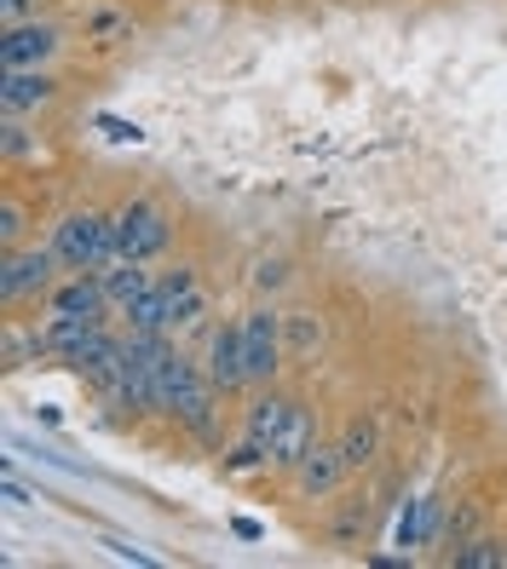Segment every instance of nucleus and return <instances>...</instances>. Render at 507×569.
<instances>
[{
	"mask_svg": "<svg viewBox=\"0 0 507 569\" xmlns=\"http://www.w3.org/2000/svg\"><path fill=\"white\" fill-rule=\"evenodd\" d=\"M53 248H58V265H69V271H105L110 259H121L116 219H105V214H69L58 225Z\"/></svg>",
	"mask_w": 507,
	"mask_h": 569,
	"instance_id": "nucleus-1",
	"label": "nucleus"
},
{
	"mask_svg": "<svg viewBox=\"0 0 507 569\" xmlns=\"http://www.w3.org/2000/svg\"><path fill=\"white\" fill-rule=\"evenodd\" d=\"M116 248L127 259H157L168 248V214L157 201H127L116 214Z\"/></svg>",
	"mask_w": 507,
	"mask_h": 569,
	"instance_id": "nucleus-2",
	"label": "nucleus"
},
{
	"mask_svg": "<svg viewBox=\"0 0 507 569\" xmlns=\"http://www.w3.org/2000/svg\"><path fill=\"white\" fill-rule=\"evenodd\" d=\"M242 362H248V385H266L283 362V322L271 310H254L242 317Z\"/></svg>",
	"mask_w": 507,
	"mask_h": 569,
	"instance_id": "nucleus-3",
	"label": "nucleus"
},
{
	"mask_svg": "<svg viewBox=\"0 0 507 569\" xmlns=\"http://www.w3.org/2000/svg\"><path fill=\"white\" fill-rule=\"evenodd\" d=\"M53 52H58L53 23H12L7 41H0V64H7V69H41Z\"/></svg>",
	"mask_w": 507,
	"mask_h": 569,
	"instance_id": "nucleus-4",
	"label": "nucleus"
},
{
	"mask_svg": "<svg viewBox=\"0 0 507 569\" xmlns=\"http://www.w3.org/2000/svg\"><path fill=\"white\" fill-rule=\"evenodd\" d=\"M53 265H58V248H30V253H12L7 271H0V294L7 299H30L53 282Z\"/></svg>",
	"mask_w": 507,
	"mask_h": 569,
	"instance_id": "nucleus-5",
	"label": "nucleus"
},
{
	"mask_svg": "<svg viewBox=\"0 0 507 569\" xmlns=\"http://www.w3.org/2000/svg\"><path fill=\"white\" fill-rule=\"evenodd\" d=\"M110 294H105V276L98 271H75L64 288L53 294V317H87V322H105Z\"/></svg>",
	"mask_w": 507,
	"mask_h": 569,
	"instance_id": "nucleus-6",
	"label": "nucleus"
},
{
	"mask_svg": "<svg viewBox=\"0 0 507 569\" xmlns=\"http://www.w3.org/2000/svg\"><path fill=\"white\" fill-rule=\"evenodd\" d=\"M208 380L219 392H237L248 385V362H242V322H225L208 340Z\"/></svg>",
	"mask_w": 507,
	"mask_h": 569,
	"instance_id": "nucleus-7",
	"label": "nucleus"
},
{
	"mask_svg": "<svg viewBox=\"0 0 507 569\" xmlns=\"http://www.w3.org/2000/svg\"><path fill=\"white\" fill-rule=\"evenodd\" d=\"M294 472H300V489H306V495H328V489H335V483L352 472V466H346V455H341V449L312 444V449H306V460H300Z\"/></svg>",
	"mask_w": 507,
	"mask_h": 569,
	"instance_id": "nucleus-8",
	"label": "nucleus"
},
{
	"mask_svg": "<svg viewBox=\"0 0 507 569\" xmlns=\"http://www.w3.org/2000/svg\"><path fill=\"white\" fill-rule=\"evenodd\" d=\"M46 98H53V75H41V69H7V81H0V103H7V116L41 110Z\"/></svg>",
	"mask_w": 507,
	"mask_h": 569,
	"instance_id": "nucleus-9",
	"label": "nucleus"
},
{
	"mask_svg": "<svg viewBox=\"0 0 507 569\" xmlns=\"http://www.w3.org/2000/svg\"><path fill=\"white\" fill-rule=\"evenodd\" d=\"M98 276H105V294H110V305L116 310H127V305H133L144 288H150V276H144V259H110V265L105 271H98Z\"/></svg>",
	"mask_w": 507,
	"mask_h": 569,
	"instance_id": "nucleus-10",
	"label": "nucleus"
},
{
	"mask_svg": "<svg viewBox=\"0 0 507 569\" xmlns=\"http://www.w3.org/2000/svg\"><path fill=\"white\" fill-rule=\"evenodd\" d=\"M312 444H317L312 414H306V408H294V414H289V426L277 431V444H271V466H300Z\"/></svg>",
	"mask_w": 507,
	"mask_h": 569,
	"instance_id": "nucleus-11",
	"label": "nucleus"
},
{
	"mask_svg": "<svg viewBox=\"0 0 507 569\" xmlns=\"http://www.w3.org/2000/svg\"><path fill=\"white\" fill-rule=\"evenodd\" d=\"M289 414H294V403H283V397H260V403L248 408V444H260V449H266V460H271L277 431L289 426Z\"/></svg>",
	"mask_w": 507,
	"mask_h": 569,
	"instance_id": "nucleus-12",
	"label": "nucleus"
},
{
	"mask_svg": "<svg viewBox=\"0 0 507 569\" xmlns=\"http://www.w3.org/2000/svg\"><path fill=\"white\" fill-rule=\"evenodd\" d=\"M127 322L144 328V333H168V328H173V317H168V294L157 288V282H150V288H144L133 305H127Z\"/></svg>",
	"mask_w": 507,
	"mask_h": 569,
	"instance_id": "nucleus-13",
	"label": "nucleus"
},
{
	"mask_svg": "<svg viewBox=\"0 0 507 569\" xmlns=\"http://www.w3.org/2000/svg\"><path fill=\"white\" fill-rule=\"evenodd\" d=\"M433 529H439V501H416L398 524V547H421V540H433Z\"/></svg>",
	"mask_w": 507,
	"mask_h": 569,
	"instance_id": "nucleus-14",
	"label": "nucleus"
},
{
	"mask_svg": "<svg viewBox=\"0 0 507 569\" xmlns=\"http://www.w3.org/2000/svg\"><path fill=\"white\" fill-rule=\"evenodd\" d=\"M375 444H380L375 420H352V426H346V437H341V455H346V466H364V460L375 455Z\"/></svg>",
	"mask_w": 507,
	"mask_h": 569,
	"instance_id": "nucleus-15",
	"label": "nucleus"
},
{
	"mask_svg": "<svg viewBox=\"0 0 507 569\" xmlns=\"http://www.w3.org/2000/svg\"><path fill=\"white\" fill-rule=\"evenodd\" d=\"M455 563H467V569H490V563H507V552L496 547V540H467V547H455Z\"/></svg>",
	"mask_w": 507,
	"mask_h": 569,
	"instance_id": "nucleus-16",
	"label": "nucleus"
},
{
	"mask_svg": "<svg viewBox=\"0 0 507 569\" xmlns=\"http://www.w3.org/2000/svg\"><path fill=\"white\" fill-rule=\"evenodd\" d=\"M168 317H173V328H191V322L202 317V294L191 288V294H180V299H168Z\"/></svg>",
	"mask_w": 507,
	"mask_h": 569,
	"instance_id": "nucleus-17",
	"label": "nucleus"
},
{
	"mask_svg": "<svg viewBox=\"0 0 507 569\" xmlns=\"http://www.w3.org/2000/svg\"><path fill=\"white\" fill-rule=\"evenodd\" d=\"M157 288H162L168 299H180V294H191V288H196V276H191V271H168V276L157 282Z\"/></svg>",
	"mask_w": 507,
	"mask_h": 569,
	"instance_id": "nucleus-18",
	"label": "nucleus"
},
{
	"mask_svg": "<svg viewBox=\"0 0 507 569\" xmlns=\"http://www.w3.org/2000/svg\"><path fill=\"white\" fill-rule=\"evenodd\" d=\"M18 230H23V207H18V201H7V207H0V237L18 242Z\"/></svg>",
	"mask_w": 507,
	"mask_h": 569,
	"instance_id": "nucleus-19",
	"label": "nucleus"
},
{
	"mask_svg": "<svg viewBox=\"0 0 507 569\" xmlns=\"http://www.w3.org/2000/svg\"><path fill=\"white\" fill-rule=\"evenodd\" d=\"M283 276H289V271H283V265H277V259H266V265H260V271H254V282H260V288H277V282H283Z\"/></svg>",
	"mask_w": 507,
	"mask_h": 569,
	"instance_id": "nucleus-20",
	"label": "nucleus"
},
{
	"mask_svg": "<svg viewBox=\"0 0 507 569\" xmlns=\"http://www.w3.org/2000/svg\"><path fill=\"white\" fill-rule=\"evenodd\" d=\"M7 150H12V155H23V150H30V133H23L18 121H7Z\"/></svg>",
	"mask_w": 507,
	"mask_h": 569,
	"instance_id": "nucleus-21",
	"label": "nucleus"
},
{
	"mask_svg": "<svg viewBox=\"0 0 507 569\" xmlns=\"http://www.w3.org/2000/svg\"><path fill=\"white\" fill-rule=\"evenodd\" d=\"M294 346H300V351H312V346H317V328H312L306 317H300V322H294Z\"/></svg>",
	"mask_w": 507,
	"mask_h": 569,
	"instance_id": "nucleus-22",
	"label": "nucleus"
},
{
	"mask_svg": "<svg viewBox=\"0 0 507 569\" xmlns=\"http://www.w3.org/2000/svg\"><path fill=\"white\" fill-rule=\"evenodd\" d=\"M0 7H7V23H30L23 12H30V0H0Z\"/></svg>",
	"mask_w": 507,
	"mask_h": 569,
	"instance_id": "nucleus-23",
	"label": "nucleus"
}]
</instances>
